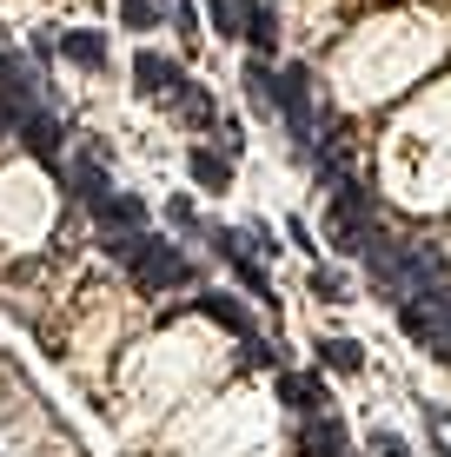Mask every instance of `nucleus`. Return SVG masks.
Returning <instances> with one entry per match:
<instances>
[{"label": "nucleus", "instance_id": "nucleus-1", "mask_svg": "<svg viewBox=\"0 0 451 457\" xmlns=\"http://www.w3.org/2000/svg\"><path fill=\"white\" fill-rule=\"evenodd\" d=\"M365 259H372V278L385 286V298H398V305H412V298H431L451 286L445 259L425 245H405V239H365Z\"/></svg>", "mask_w": 451, "mask_h": 457}, {"label": "nucleus", "instance_id": "nucleus-2", "mask_svg": "<svg viewBox=\"0 0 451 457\" xmlns=\"http://www.w3.org/2000/svg\"><path fill=\"white\" fill-rule=\"evenodd\" d=\"M133 278H139L146 292L186 286V259H180V252H160V245H153V252H139V259H133Z\"/></svg>", "mask_w": 451, "mask_h": 457}, {"label": "nucleus", "instance_id": "nucleus-3", "mask_svg": "<svg viewBox=\"0 0 451 457\" xmlns=\"http://www.w3.org/2000/svg\"><path fill=\"white\" fill-rule=\"evenodd\" d=\"M133 73H139V87H146L153 100H180V87H186V73L173 67V60H160V54H139Z\"/></svg>", "mask_w": 451, "mask_h": 457}, {"label": "nucleus", "instance_id": "nucleus-4", "mask_svg": "<svg viewBox=\"0 0 451 457\" xmlns=\"http://www.w3.org/2000/svg\"><path fill=\"white\" fill-rule=\"evenodd\" d=\"M299 451L305 457H346V437H338V424L319 411V424H305V431H299Z\"/></svg>", "mask_w": 451, "mask_h": 457}, {"label": "nucleus", "instance_id": "nucleus-5", "mask_svg": "<svg viewBox=\"0 0 451 457\" xmlns=\"http://www.w3.org/2000/svg\"><path fill=\"white\" fill-rule=\"evenodd\" d=\"M199 312H206V319H220L226 332H239V338H253V319H246L239 305H232L226 292H213V298H199Z\"/></svg>", "mask_w": 451, "mask_h": 457}, {"label": "nucleus", "instance_id": "nucleus-6", "mask_svg": "<svg viewBox=\"0 0 451 457\" xmlns=\"http://www.w3.org/2000/svg\"><path fill=\"white\" fill-rule=\"evenodd\" d=\"M279 398L299 404V411H319V404H325V385H319V378H279Z\"/></svg>", "mask_w": 451, "mask_h": 457}, {"label": "nucleus", "instance_id": "nucleus-7", "mask_svg": "<svg viewBox=\"0 0 451 457\" xmlns=\"http://www.w3.org/2000/svg\"><path fill=\"white\" fill-rule=\"evenodd\" d=\"M246 93H253V106H259V113H272V106H279V80H272L266 67H259V60L246 67Z\"/></svg>", "mask_w": 451, "mask_h": 457}, {"label": "nucleus", "instance_id": "nucleus-8", "mask_svg": "<svg viewBox=\"0 0 451 457\" xmlns=\"http://www.w3.org/2000/svg\"><path fill=\"white\" fill-rule=\"evenodd\" d=\"M60 46H67V60H80V67H106V40L100 34H67Z\"/></svg>", "mask_w": 451, "mask_h": 457}, {"label": "nucleus", "instance_id": "nucleus-9", "mask_svg": "<svg viewBox=\"0 0 451 457\" xmlns=\"http://www.w3.org/2000/svg\"><path fill=\"white\" fill-rule=\"evenodd\" d=\"M319 358H325L332 371H359V345H352V338H325Z\"/></svg>", "mask_w": 451, "mask_h": 457}, {"label": "nucleus", "instance_id": "nucleus-10", "mask_svg": "<svg viewBox=\"0 0 451 457\" xmlns=\"http://www.w3.org/2000/svg\"><path fill=\"white\" fill-rule=\"evenodd\" d=\"M193 179H199V186H213V193H220V186L232 179V166H226V160H213V153H193Z\"/></svg>", "mask_w": 451, "mask_h": 457}, {"label": "nucleus", "instance_id": "nucleus-11", "mask_svg": "<svg viewBox=\"0 0 451 457\" xmlns=\"http://www.w3.org/2000/svg\"><path fill=\"white\" fill-rule=\"evenodd\" d=\"M100 219H113V226H139L146 206H139V199H100Z\"/></svg>", "mask_w": 451, "mask_h": 457}, {"label": "nucleus", "instance_id": "nucleus-12", "mask_svg": "<svg viewBox=\"0 0 451 457\" xmlns=\"http://www.w3.org/2000/svg\"><path fill=\"white\" fill-rule=\"evenodd\" d=\"M180 113L193 126H213V100H206V93H193V87H180Z\"/></svg>", "mask_w": 451, "mask_h": 457}, {"label": "nucleus", "instance_id": "nucleus-13", "mask_svg": "<svg viewBox=\"0 0 451 457\" xmlns=\"http://www.w3.org/2000/svg\"><path fill=\"white\" fill-rule=\"evenodd\" d=\"M160 21V7H153V0H127V27H153Z\"/></svg>", "mask_w": 451, "mask_h": 457}, {"label": "nucleus", "instance_id": "nucleus-14", "mask_svg": "<svg viewBox=\"0 0 451 457\" xmlns=\"http://www.w3.org/2000/svg\"><path fill=\"white\" fill-rule=\"evenodd\" d=\"M313 292L319 298H338V292H346V278H338V272H313Z\"/></svg>", "mask_w": 451, "mask_h": 457}, {"label": "nucleus", "instance_id": "nucleus-15", "mask_svg": "<svg viewBox=\"0 0 451 457\" xmlns=\"http://www.w3.org/2000/svg\"><path fill=\"white\" fill-rule=\"evenodd\" d=\"M425 424H431V437H438V445H451V411H425Z\"/></svg>", "mask_w": 451, "mask_h": 457}, {"label": "nucleus", "instance_id": "nucleus-16", "mask_svg": "<svg viewBox=\"0 0 451 457\" xmlns=\"http://www.w3.org/2000/svg\"><path fill=\"white\" fill-rule=\"evenodd\" d=\"M213 7V27H220V34H232V0H206Z\"/></svg>", "mask_w": 451, "mask_h": 457}, {"label": "nucleus", "instance_id": "nucleus-17", "mask_svg": "<svg viewBox=\"0 0 451 457\" xmlns=\"http://www.w3.org/2000/svg\"><path fill=\"white\" fill-rule=\"evenodd\" d=\"M372 445H379V457H412V451H405V445H398V437H392V431H379V437H372Z\"/></svg>", "mask_w": 451, "mask_h": 457}]
</instances>
